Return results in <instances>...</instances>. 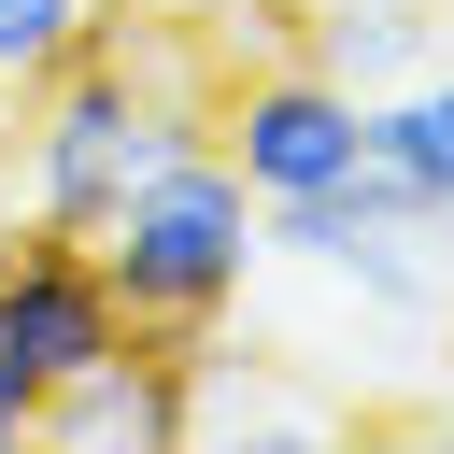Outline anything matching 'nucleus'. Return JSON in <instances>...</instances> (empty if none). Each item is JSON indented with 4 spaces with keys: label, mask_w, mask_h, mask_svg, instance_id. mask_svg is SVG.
I'll return each instance as SVG.
<instances>
[{
    "label": "nucleus",
    "mask_w": 454,
    "mask_h": 454,
    "mask_svg": "<svg viewBox=\"0 0 454 454\" xmlns=\"http://www.w3.org/2000/svg\"><path fill=\"white\" fill-rule=\"evenodd\" d=\"M43 114H28V227H99L156 156H184L199 128H213V85L184 71V57H156V43H85L71 71H43L28 85Z\"/></svg>",
    "instance_id": "f257e3e1"
},
{
    "label": "nucleus",
    "mask_w": 454,
    "mask_h": 454,
    "mask_svg": "<svg viewBox=\"0 0 454 454\" xmlns=\"http://www.w3.org/2000/svg\"><path fill=\"white\" fill-rule=\"evenodd\" d=\"M85 255H99V284H114L128 326H156V340H213V312L255 284L270 227H255V184H241V170L213 156V128H199L184 156H156V170L85 227Z\"/></svg>",
    "instance_id": "f03ea898"
},
{
    "label": "nucleus",
    "mask_w": 454,
    "mask_h": 454,
    "mask_svg": "<svg viewBox=\"0 0 454 454\" xmlns=\"http://www.w3.org/2000/svg\"><path fill=\"white\" fill-rule=\"evenodd\" d=\"M128 340V312H114V284H99V255L71 241V227H0V454L28 440V411L85 369V355H114Z\"/></svg>",
    "instance_id": "7ed1b4c3"
},
{
    "label": "nucleus",
    "mask_w": 454,
    "mask_h": 454,
    "mask_svg": "<svg viewBox=\"0 0 454 454\" xmlns=\"http://www.w3.org/2000/svg\"><path fill=\"white\" fill-rule=\"evenodd\" d=\"M213 156L255 184V213H284L369 156V99L340 71H241V85H213Z\"/></svg>",
    "instance_id": "20e7f679"
},
{
    "label": "nucleus",
    "mask_w": 454,
    "mask_h": 454,
    "mask_svg": "<svg viewBox=\"0 0 454 454\" xmlns=\"http://www.w3.org/2000/svg\"><path fill=\"white\" fill-rule=\"evenodd\" d=\"M28 440H57V454H170V440H199V340L128 326L114 355H85L28 411Z\"/></svg>",
    "instance_id": "39448f33"
},
{
    "label": "nucleus",
    "mask_w": 454,
    "mask_h": 454,
    "mask_svg": "<svg viewBox=\"0 0 454 454\" xmlns=\"http://www.w3.org/2000/svg\"><path fill=\"white\" fill-rule=\"evenodd\" d=\"M369 156L426 184V213L454 227V71H411L397 99H369Z\"/></svg>",
    "instance_id": "423d86ee"
},
{
    "label": "nucleus",
    "mask_w": 454,
    "mask_h": 454,
    "mask_svg": "<svg viewBox=\"0 0 454 454\" xmlns=\"http://www.w3.org/2000/svg\"><path fill=\"white\" fill-rule=\"evenodd\" d=\"M114 28V0H0V99H28L43 71H71Z\"/></svg>",
    "instance_id": "0eeeda50"
}]
</instances>
